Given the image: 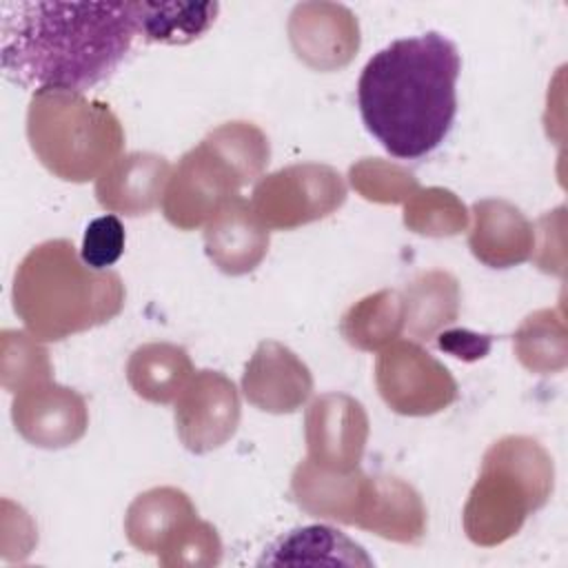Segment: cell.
I'll return each mask as SVG.
<instances>
[{
	"label": "cell",
	"instance_id": "6da1fadb",
	"mask_svg": "<svg viewBox=\"0 0 568 568\" xmlns=\"http://www.w3.org/2000/svg\"><path fill=\"white\" fill-rule=\"evenodd\" d=\"M138 36L133 2L0 0V67L20 87L84 91L106 80Z\"/></svg>",
	"mask_w": 568,
	"mask_h": 568
},
{
	"label": "cell",
	"instance_id": "7a4b0ae2",
	"mask_svg": "<svg viewBox=\"0 0 568 568\" xmlns=\"http://www.w3.org/2000/svg\"><path fill=\"white\" fill-rule=\"evenodd\" d=\"M459 51L437 31L402 38L377 51L357 80L366 131L395 158L437 149L457 113Z\"/></svg>",
	"mask_w": 568,
	"mask_h": 568
},
{
	"label": "cell",
	"instance_id": "3957f363",
	"mask_svg": "<svg viewBox=\"0 0 568 568\" xmlns=\"http://www.w3.org/2000/svg\"><path fill=\"white\" fill-rule=\"evenodd\" d=\"M124 297L120 275L91 268L64 237L36 244L20 260L11 288L16 315L40 342H60L111 322Z\"/></svg>",
	"mask_w": 568,
	"mask_h": 568
},
{
	"label": "cell",
	"instance_id": "277c9868",
	"mask_svg": "<svg viewBox=\"0 0 568 568\" xmlns=\"http://www.w3.org/2000/svg\"><path fill=\"white\" fill-rule=\"evenodd\" d=\"M271 158L268 138L253 122H224L186 151L173 169L162 213L180 231L209 222L240 189L257 180Z\"/></svg>",
	"mask_w": 568,
	"mask_h": 568
},
{
	"label": "cell",
	"instance_id": "5b68a950",
	"mask_svg": "<svg viewBox=\"0 0 568 568\" xmlns=\"http://www.w3.org/2000/svg\"><path fill=\"white\" fill-rule=\"evenodd\" d=\"M27 138L40 164L64 182L100 178L124 146V129L106 102L64 89L31 95Z\"/></svg>",
	"mask_w": 568,
	"mask_h": 568
},
{
	"label": "cell",
	"instance_id": "8992f818",
	"mask_svg": "<svg viewBox=\"0 0 568 568\" xmlns=\"http://www.w3.org/2000/svg\"><path fill=\"white\" fill-rule=\"evenodd\" d=\"M552 477V459L537 439L508 435L495 442L462 513L468 539L490 548L517 535L526 517L548 501Z\"/></svg>",
	"mask_w": 568,
	"mask_h": 568
},
{
	"label": "cell",
	"instance_id": "52a82bcc",
	"mask_svg": "<svg viewBox=\"0 0 568 568\" xmlns=\"http://www.w3.org/2000/svg\"><path fill=\"white\" fill-rule=\"evenodd\" d=\"M344 200L346 184L337 169L302 162L264 175L248 202L266 229L291 231L331 215Z\"/></svg>",
	"mask_w": 568,
	"mask_h": 568
},
{
	"label": "cell",
	"instance_id": "ba28073f",
	"mask_svg": "<svg viewBox=\"0 0 568 568\" xmlns=\"http://www.w3.org/2000/svg\"><path fill=\"white\" fill-rule=\"evenodd\" d=\"M375 384L386 406L408 417L435 415L457 399L450 371L413 339H395L379 351Z\"/></svg>",
	"mask_w": 568,
	"mask_h": 568
},
{
	"label": "cell",
	"instance_id": "9c48e42d",
	"mask_svg": "<svg viewBox=\"0 0 568 568\" xmlns=\"http://www.w3.org/2000/svg\"><path fill=\"white\" fill-rule=\"evenodd\" d=\"M240 395L220 371H197L175 399V433L186 450L202 455L226 444L240 424Z\"/></svg>",
	"mask_w": 568,
	"mask_h": 568
},
{
	"label": "cell",
	"instance_id": "30bf717a",
	"mask_svg": "<svg viewBox=\"0 0 568 568\" xmlns=\"http://www.w3.org/2000/svg\"><path fill=\"white\" fill-rule=\"evenodd\" d=\"M11 419L24 442L55 450L75 444L87 433L89 410L80 393L47 379L13 397Z\"/></svg>",
	"mask_w": 568,
	"mask_h": 568
},
{
	"label": "cell",
	"instance_id": "8fae6325",
	"mask_svg": "<svg viewBox=\"0 0 568 568\" xmlns=\"http://www.w3.org/2000/svg\"><path fill=\"white\" fill-rule=\"evenodd\" d=\"M308 459L351 470L359 466L368 442V415L346 393H324L311 402L304 417Z\"/></svg>",
	"mask_w": 568,
	"mask_h": 568
},
{
	"label": "cell",
	"instance_id": "7c38bea8",
	"mask_svg": "<svg viewBox=\"0 0 568 568\" xmlns=\"http://www.w3.org/2000/svg\"><path fill=\"white\" fill-rule=\"evenodd\" d=\"M375 490V477H368L359 466L339 470L304 459L291 477L295 504L320 519H333L362 528Z\"/></svg>",
	"mask_w": 568,
	"mask_h": 568
},
{
	"label": "cell",
	"instance_id": "4fadbf2b",
	"mask_svg": "<svg viewBox=\"0 0 568 568\" xmlns=\"http://www.w3.org/2000/svg\"><path fill=\"white\" fill-rule=\"evenodd\" d=\"M288 40L304 64L315 71H335L355 58L359 24L344 4L302 2L291 11Z\"/></svg>",
	"mask_w": 568,
	"mask_h": 568
},
{
	"label": "cell",
	"instance_id": "5bb4252c",
	"mask_svg": "<svg viewBox=\"0 0 568 568\" xmlns=\"http://www.w3.org/2000/svg\"><path fill=\"white\" fill-rule=\"evenodd\" d=\"M242 393L260 410L293 413L311 397L313 375L288 346L266 339L257 344L244 368Z\"/></svg>",
	"mask_w": 568,
	"mask_h": 568
},
{
	"label": "cell",
	"instance_id": "9a60e30c",
	"mask_svg": "<svg viewBox=\"0 0 568 568\" xmlns=\"http://www.w3.org/2000/svg\"><path fill=\"white\" fill-rule=\"evenodd\" d=\"M169 178L166 158L151 151L124 153L95 180V197L111 213L146 215L162 202Z\"/></svg>",
	"mask_w": 568,
	"mask_h": 568
},
{
	"label": "cell",
	"instance_id": "2e32d148",
	"mask_svg": "<svg viewBox=\"0 0 568 568\" xmlns=\"http://www.w3.org/2000/svg\"><path fill=\"white\" fill-rule=\"evenodd\" d=\"M204 251L226 275L251 273L268 251V229L242 195L229 200L204 226Z\"/></svg>",
	"mask_w": 568,
	"mask_h": 568
},
{
	"label": "cell",
	"instance_id": "e0dca14e",
	"mask_svg": "<svg viewBox=\"0 0 568 568\" xmlns=\"http://www.w3.org/2000/svg\"><path fill=\"white\" fill-rule=\"evenodd\" d=\"M473 217L468 246L475 260L490 268H510L532 257L535 229L515 204L479 200L473 204Z\"/></svg>",
	"mask_w": 568,
	"mask_h": 568
},
{
	"label": "cell",
	"instance_id": "ac0fdd59",
	"mask_svg": "<svg viewBox=\"0 0 568 568\" xmlns=\"http://www.w3.org/2000/svg\"><path fill=\"white\" fill-rule=\"evenodd\" d=\"M373 566L366 550L333 526L315 524L280 537L260 566Z\"/></svg>",
	"mask_w": 568,
	"mask_h": 568
},
{
	"label": "cell",
	"instance_id": "d6986e66",
	"mask_svg": "<svg viewBox=\"0 0 568 568\" xmlns=\"http://www.w3.org/2000/svg\"><path fill=\"white\" fill-rule=\"evenodd\" d=\"M195 506L189 495L173 486H155L140 493L126 508L124 532L131 546L158 555L166 539L191 517Z\"/></svg>",
	"mask_w": 568,
	"mask_h": 568
},
{
	"label": "cell",
	"instance_id": "ffe728a7",
	"mask_svg": "<svg viewBox=\"0 0 568 568\" xmlns=\"http://www.w3.org/2000/svg\"><path fill=\"white\" fill-rule=\"evenodd\" d=\"M404 333L426 342L459 317V282L448 271H426L402 291Z\"/></svg>",
	"mask_w": 568,
	"mask_h": 568
},
{
	"label": "cell",
	"instance_id": "44dd1931",
	"mask_svg": "<svg viewBox=\"0 0 568 568\" xmlns=\"http://www.w3.org/2000/svg\"><path fill=\"white\" fill-rule=\"evenodd\" d=\"M193 377L189 353L171 342L138 346L126 362V382L133 393L153 404L175 402Z\"/></svg>",
	"mask_w": 568,
	"mask_h": 568
},
{
	"label": "cell",
	"instance_id": "7402d4cb",
	"mask_svg": "<svg viewBox=\"0 0 568 568\" xmlns=\"http://www.w3.org/2000/svg\"><path fill=\"white\" fill-rule=\"evenodd\" d=\"M362 530L399 544H417L426 535V506L419 493L399 477H375L373 501Z\"/></svg>",
	"mask_w": 568,
	"mask_h": 568
},
{
	"label": "cell",
	"instance_id": "603a6c76",
	"mask_svg": "<svg viewBox=\"0 0 568 568\" xmlns=\"http://www.w3.org/2000/svg\"><path fill=\"white\" fill-rule=\"evenodd\" d=\"M138 36L146 42L189 44L211 29L217 2H133Z\"/></svg>",
	"mask_w": 568,
	"mask_h": 568
},
{
	"label": "cell",
	"instance_id": "cb8c5ba5",
	"mask_svg": "<svg viewBox=\"0 0 568 568\" xmlns=\"http://www.w3.org/2000/svg\"><path fill=\"white\" fill-rule=\"evenodd\" d=\"M339 331L359 351H382L404 333L402 293L384 288L366 295L344 313Z\"/></svg>",
	"mask_w": 568,
	"mask_h": 568
},
{
	"label": "cell",
	"instance_id": "d4e9b609",
	"mask_svg": "<svg viewBox=\"0 0 568 568\" xmlns=\"http://www.w3.org/2000/svg\"><path fill=\"white\" fill-rule=\"evenodd\" d=\"M515 355L532 373H555L566 366V326L561 317L541 308L530 313L513 337Z\"/></svg>",
	"mask_w": 568,
	"mask_h": 568
},
{
	"label": "cell",
	"instance_id": "484cf974",
	"mask_svg": "<svg viewBox=\"0 0 568 568\" xmlns=\"http://www.w3.org/2000/svg\"><path fill=\"white\" fill-rule=\"evenodd\" d=\"M404 224L408 231L428 237L457 235L468 226V211L448 189H417L404 204Z\"/></svg>",
	"mask_w": 568,
	"mask_h": 568
},
{
	"label": "cell",
	"instance_id": "4316f807",
	"mask_svg": "<svg viewBox=\"0 0 568 568\" xmlns=\"http://www.w3.org/2000/svg\"><path fill=\"white\" fill-rule=\"evenodd\" d=\"M51 373L49 351L38 337L13 328L0 333V379L9 393L18 395L33 384L47 382Z\"/></svg>",
	"mask_w": 568,
	"mask_h": 568
},
{
	"label": "cell",
	"instance_id": "83f0119b",
	"mask_svg": "<svg viewBox=\"0 0 568 568\" xmlns=\"http://www.w3.org/2000/svg\"><path fill=\"white\" fill-rule=\"evenodd\" d=\"M222 559V541L217 530L197 515L184 521L160 548L158 561L166 568L175 566H217Z\"/></svg>",
	"mask_w": 568,
	"mask_h": 568
},
{
	"label": "cell",
	"instance_id": "f1b7e54d",
	"mask_svg": "<svg viewBox=\"0 0 568 568\" xmlns=\"http://www.w3.org/2000/svg\"><path fill=\"white\" fill-rule=\"evenodd\" d=\"M348 178L353 189L362 197L384 204L406 202L419 189L417 178L413 173L379 158H366L353 164Z\"/></svg>",
	"mask_w": 568,
	"mask_h": 568
},
{
	"label": "cell",
	"instance_id": "f546056e",
	"mask_svg": "<svg viewBox=\"0 0 568 568\" xmlns=\"http://www.w3.org/2000/svg\"><path fill=\"white\" fill-rule=\"evenodd\" d=\"M124 240H126L124 237V224L120 222L118 215L109 213V215L95 217L84 229L80 257L91 268H100V271L109 268L124 253Z\"/></svg>",
	"mask_w": 568,
	"mask_h": 568
},
{
	"label": "cell",
	"instance_id": "4dcf8cb0",
	"mask_svg": "<svg viewBox=\"0 0 568 568\" xmlns=\"http://www.w3.org/2000/svg\"><path fill=\"white\" fill-rule=\"evenodd\" d=\"M437 346L453 357L473 362L484 357L490 351V335H479L466 328H455V331H444L437 335Z\"/></svg>",
	"mask_w": 568,
	"mask_h": 568
}]
</instances>
